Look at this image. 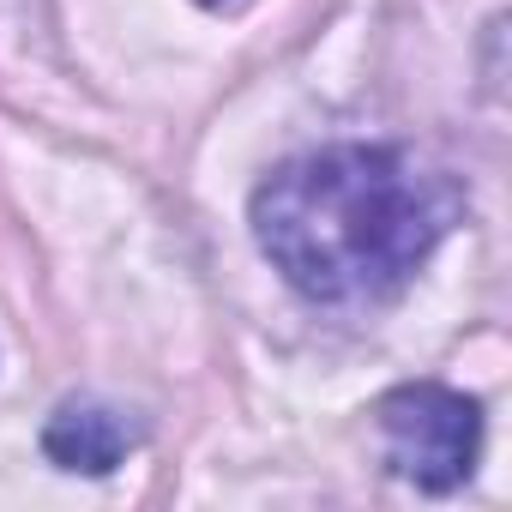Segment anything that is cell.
<instances>
[{
	"mask_svg": "<svg viewBox=\"0 0 512 512\" xmlns=\"http://www.w3.org/2000/svg\"><path fill=\"white\" fill-rule=\"evenodd\" d=\"M458 217L452 181L386 145H338L284 163L253 193L266 260L326 308L392 296Z\"/></svg>",
	"mask_w": 512,
	"mask_h": 512,
	"instance_id": "cell-1",
	"label": "cell"
},
{
	"mask_svg": "<svg viewBox=\"0 0 512 512\" xmlns=\"http://www.w3.org/2000/svg\"><path fill=\"white\" fill-rule=\"evenodd\" d=\"M380 434H386V464L428 488L446 494L470 476L476 464V440H482V416L464 392L446 386H398L380 404Z\"/></svg>",
	"mask_w": 512,
	"mask_h": 512,
	"instance_id": "cell-2",
	"label": "cell"
},
{
	"mask_svg": "<svg viewBox=\"0 0 512 512\" xmlns=\"http://www.w3.org/2000/svg\"><path fill=\"white\" fill-rule=\"evenodd\" d=\"M133 446H139V422H127L121 410L91 404V398L61 404L43 428V452L61 470H85V476H109Z\"/></svg>",
	"mask_w": 512,
	"mask_h": 512,
	"instance_id": "cell-3",
	"label": "cell"
},
{
	"mask_svg": "<svg viewBox=\"0 0 512 512\" xmlns=\"http://www.w3.org/2000/svg\"><path fill=\"white\" fill-rule=\"evenodd\" d=\"M205 7H223V0H205Z\"/></svg>",
	"mask_w": 512,
	"mask_h": 512,
	"instance_id": "cell-4",
	"label": "cell"
}]
</instances>
